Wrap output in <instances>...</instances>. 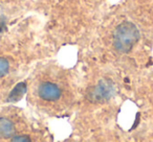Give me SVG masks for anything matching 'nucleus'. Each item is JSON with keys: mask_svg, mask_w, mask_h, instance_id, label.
<instances>
[{"mask_svg": "<svg viewBox=\"0 0 153 142\" xmlns=\"http://www.w3.org/2000/svg\"><path fill=\"white\" fill-rule=\"evenodd\" d=\"M138 39V30L130 22L121 24L115 29L113 36V45L120 52H128Z\"/></svg>", "mask_w": 153, "mask_h": 142, "instance_id": "f257e3e1", "label": "nucleus"}, {"mask_svg": "<svg viewBox=\"0 0 153 142\" xmlns=\"http://www.w3.org/2000/svg\"><path fill=\"white\" fill-rule=\"evenodd\" d=\"M36 94L43 104H58L64 97V90L58 82L45 79L37 86Z\"/></svg>", "mask_w": 153, "mask_h": 142, "instance_id": "f03ea898", "label": "nucleus"}, {"mask_svg": "<svg viewBox=\"0 0 153 142\" xmlns=\"http://www.w3.org/2000/svg\"><path fill=\"white\" fill-rule=\"evenodd\" d=\"M15 131V125L12 120L7 118H0V137H14Z\"/></svg>", "mask_w": 153, "mask_h": 142, "instance_id": "7ed1b4c3", "label": "nucleus"}, {"mask_svg": "<svg viewBox=\"0 0 153 142\" xmlns=\"http://www.w3.org/2000/svg\"><path fill=\"white\" fill-rule=\"evenodd\" d=\"M10 70V63L7 59L0 57V77H4Z\"/></svg>", "mask_w": 153, "mask_h": 142, "instance_id": "20e7f679", "label": "nucleus"}]
</instances>
